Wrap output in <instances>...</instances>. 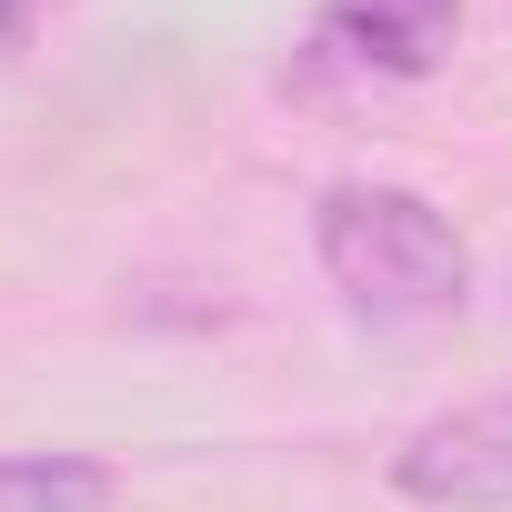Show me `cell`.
Wrapping results in <instances>:
<instances>
[{
	"instance_id": "obj_1",
	"label": "cell",
	"mask_w": 512,
	"mask_h": 512,
	"mask_svg": "<svg viewBox=\"0 0 512 512\" xmlns=\"http://www.w3.org/2000/svg\"><path fill=\"white\" fill-rule=\"evenodd\" d=\"M312 251H322L342 312L372 332L442 322L472 292V251H462L452 211L422 201L412 181H332L312 201Z\"/></svg>"
},
{
	"instance_id": "obj_5",
	"label": "cell",
	"mask_w": 512,
	"mask_h": 512,
	"mask_svg": "<svg viewBox=\"0 0 512 512\" xmlns=\"http://www.w3.org/2000/svg\"><path fill=\"white\" fill-rule=\"evenodd\" d=\"M11 21H21V0H0V41H11Z\"/></svg>"
},
{
	"instance_id": "obj_3",
	"label": "cell",
	"mask_w": 512,
	"mask_h": 512,
	"mask_svg": "<svg viewBox=\"0 0 512 512\" xmlns=\"http://www.w3.org/2000/svg\"><path fill=\"white\" fill-rule=\"evenodd\" d=\"M462 31V0H332L322 41L362 71H392V81H422Z\"/></svg>"
},
{
	"instance_id": "obj_4",
	"label": "cell",
	"mask_w": 512,
	"mask_h": 512,
	"mask_svg": "<svg viewBox=\"0 0 512 512\" xmlns=\"http://www.w3.org/2000/svg\"><path fill=\"white\" fill-rule=\"evenodd\" d=\"M121 482L91 452H0V512H101Z\"/></svg>"
},
{
	"instance_id": "obj_2",
	"label": "cell",
	"mask_w": 512,
	"mask_h": 512,
	"mask_svg": "<svg viewBox=\"0 0 512 512\" xmlns=\"http://www.w3.org/2000/svg\"><path fill=\"white\" fill-rule=\"evenodd\" d=\"M392 492L422 512H512V392L432 412L392 452Z\"/></svg>"
}]
</instances>
